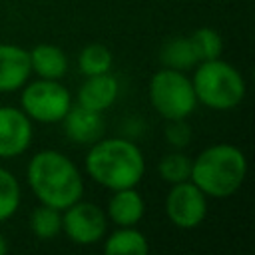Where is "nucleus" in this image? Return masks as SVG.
I'll list each match as a JSON object with an SVG mask.
<instances>
[{"label":"nucleus","mask_w":255,"mask_h":255,"mask_svg":"<svg viewBox=\"0 0 255 255\" xmlns=\"http://www.w3.org/2000/svg\"><path fill=\"white\" fill-rule=\"evenodd\" d=\"M157 171H159V177L171 185L187 181L191 175V157H187L177 149L171 153H165L157 165Z\"/></svg>","instance_id":"nucleus-19"},{"label":"nucleus","mask_w":255,"mask_h":255,"mask_svg":"<svg viewBox=\"0 0 255 255\" xmlns=\"http://www.w3.org/2000/svg\"><path fill=\"white\" fill-rule=\"evenodd\" d=\"M86 173L112 191L135 187L145 171V159L141 149L124 137L98 139L86 153Z\"/></svg>","instance_id":"nucleus-2"},{"label":"nucleus","mask_w":255,"mask_h":255,"mask_svg":"<svg viewBox=\"0 0 255 255\" xmlns=\"http://www.w3.org/2000/svg\"><path fill=\"white\" fill-rule=\"evenodd\" d=\"M189 38H191V44L195 48V54H197L199 62L215 60V58L221 56L223 40H221L217 30H213V28H197Z\"/></svg>","instance_id":"nucleus-21"},{"label":"nucleus","mask_w":255,"mask_h":255,"mask_svg":"<svg viewBox=\"0 0 255 255\" xmlns=\"http://www.w3.org/2000/svg\"><path fill=\"white\" fill-rule=\"evenodd\" d=\"M165 215L179 229H195L207 215V195L191 179L173 183L165 197Z\"/></svg>","instance_id":"nucleus-7"},{"label":"nucleus","mask_w":255,"mask_h":255,"mask_svg":"<svg viewBox=\"0 0 255 255\" xmlns=\"http://www.w3.org/2000/svg\"><path fill=\"white\" fill-rule=\"evenodd\" d=\"M4 253H8V243H6L4 235H0V255H4Z\"/></svg>","instance_id":"nucleus-23"},{"label":"nucleus","mask_w":255,"mask_h":255,"mask_svg":"<svg viewBox=\"0 0 255 255\" xmlns=\"http://www.w3.org/2000/svg\"><path fill=\"white\" fill-rule=\"evenodd\" d=\"M28 185L40 203L52 205L60 211L82 199L84 179L76 163L56 149L38 151L26 169Z\"/></svg>","instance_id":"nucleus-1"},{"label":"nucleus","mask_w":255,"mask_h":255,"mask_svg":"<svg viewBox=\"0 0 255 255\" xmlns=\"http://www.w3.org/2000/svg\"><path fill=\"white\" fill-rule=\"evenodd\" d=\"M159 60L163 62V68H173L179 72L191 70L199 64V58L195 54V48L189 36L169 38L159 50Z\"/></svg>","instance_id":"nucleus-16"},{"label":"nucleus","mask_w":255,"mask_h":255,"mask_svg":"<svg viewBox=\"0 0 255 255\" xmlns=\"http://www.w3.org/2000/svg\"><path fill=\"white\" fill-rule=\"evenodd\" d=\"M64 131L68 139L82 145H92L104 135V118L102 112H92L82 106H70L66 116L62 118Z\"/></svg>","instance_id":"nucleus-11"},{"label":"nucleus","mask_w":255,"mask_h":255,"mask_svg":"<svg viewBox=\"0 0 255 255\" xmlns=\"http://www.w3.org/2000/svg\"><path fill=\"white\" fill-rule=\"evenodd\" d=\"M20 183L4 167H0V223L10 219L20 205Z\"/></svg>","instance_id":"nucleus-20"},{"label":"nucleus","mask_w":255,"mask_h":255,"mask_svg":"<svg viewBox=\"0 0 255 255\" xmlns=\"http://www.w3.org/2000/svg\"><path fill=\"white\" fill-rule=\"evenodd\" d=\"M62 229L72 243L94 245L106 237L108 215L96 203L78 199L76 203L64 209Z\"/></svg>","instance_id":"nucleus-8"},{"label":"nucleus","mask_w":255,"mask_h":255,"mask_svg":"<svg viewBox=\"0 0 255 255\" xmlns=\"http://www.w3.org/2000/svg\"><path fill=\"white\" fill-rule=\"evenodd\" d=\"M24 86L26 88L20 96V106L30 120L42 124L62 122L72 106V96L64 84H60L58 80L40 78L30 84L26 82Z\"/></svg>","instance_id":"nucleus-6"},{"label":"nucleus","mask_w":255,"mask_h":255,"mask_svg":"<svg viewBox=\"0 0 255 255\" xmlns=\"http://www.w3.org/2000/svg\"><path fill=\"white\" fill-rule=\"evenodd\" d=\"M247 175L245 153L231 143H215L205 147L191 161L189 179L207 195L223 199L239 191Z\"/></svg>","instance_id":"nucleus-3"},{"label":"nucleus","mask_w":255,"mask_h":255,"mask_svg":"<svg viewBox=\"0 0 255 255\" xmlns=\"http://www.w3.org/2000/svg\"><path fill=\"white\" fill-rule=\"evenodd\" d=\"M30 229L42 241H50L58 237L62 231V211L52 205L40 203L30 213Z\"/></svg>","instance_id":"nucleus-17"},{"label":"nucleus","mask_w":255,"mask_h":255,"mask_svg":"<svg viewBox=\"0 0 255 255\" xmlns=\"http://www.w3.org/2000/svg\"><path fill=\"white\" fill-rule=\"evenodd\" d=\"M118 94L120 84L110 72L86 76L84 84L78 88V106L88 108L92 112H106L118 100Z\"/></svg>","instance_id":"nucleus-12"},{"label":"nucleus","mask_w":255,"mask_h":255,"mask_svg":"<svg viewBox=\"0 0 255 255\" xmlns=\"http://www.w3.org/2000/svg\"><path fill=\"white\" fill-rule=\"evenodd\" d=\"M30 66L38 78L60 80L68 72V58L64 50L54 44H38L30 52Z\"/></svg>","instance_id":"nucleus-14"},{"label":"nucleus","mask_w":255,"mask_h":255,"mask_svg":"<svg viewBox=\"0 0 255 255\" xmlns=\"http://www.w3.org/2000/svg\"><path fill=\"white\" fill-rule=\"evenodd\" d=\"M143 213H145V201L133 187L116 189L108 201V217L118 227L137 225Z\"/></svg>","instance_id":"nucleus-13"},{"label":"nucleus","mask_w":255,"mask_h":255,"mask_svg":"<svg viewBox=\"0 0 255 255\" xmlns=\"http://www.w3.org/2000/svg\"><path fill=\"white\" fill-rule=\"evenodd\" d=\"M165 139L175 149H183L185 145H189V141H191V128L185 122V118L183 120H167Z\"/></svg>","instance_id":"nucleus-22"},{"label":"nucleus","mask_w":255,"mask_h":255,"mask_svg":"<svg viewBox=\"0 0 255 255\" xmlns=\"http://www.w3.org/2000/svg\"><path fill=\"white\" fill-rule=\"evenodd\" d=\"M149 102L163 120H183L195 112L197 98L191 80L173 68L157 70L149 80Z\"/></svg>","instance_id":"nucleus-5"},{"label":"nucleus","mask_w":255,"mask_h":255,"mask_svg":"<svg viewBox=\"0 0 255 255\" xmlns=\"http://www.w3.org/2000/svg\"><path fill=\"white\" fill-rule=\"evenodd\" d=\"M30 74V52L16 44H0V92H16Z\"/></svg>","instance_id":"nucleus-10"},{"label":"nucleus","mask_w":255,"mask_h":255,"mask_svg":"<svg viewBox=\"0 0 255 255\" xmlns=\"http://www.w3.org/2000/svg\"><path fill=\"white\" fill-rule=\"evenodd\" d=\"M32 120L14 106H0V157L10 159L28 149Z\"/></svg>","instance_id":"nucleus-9"},{"label":"nucleus","mask_w":255,"mask_h":255,"mask_svg":"<svg viewBox=\"0 0 255 255\" xmlns=\"http://www.w3.org/2000/svg\"><path fill=\"white\" fill-rule=\"evenodd\" d=\"M104 253L106 255H147L149 243L147 237L131 227H118L114 233H110L104 239Z\"/></svg>","instance_id":"nucleus-15"},{"label":"nucleus","mask_w":255,"mask_h":255,"mask_svg":"<svg viewBox=\"0 0 255 255\" xmlns=\"http://www.w3.org/2000/svg\"><path fill=\"white\" fill-rule=\"evenodd\" d=\"M114 56L104 44H88L78 56V68L84 76H98L112 70Z\"/></svg>","instance_id":"nucleus-18"},{"label":"nucleus","mask_w":255,"mask_h":255,"mask_svg":"<svg viewBox=\"0 0 255 255\" xmlns=\"http://www.w3.org/2000/svg\"><path fill=\"white\" fill-rule=\"evenodd\" d=\"M191 86L197 102L211 110H231L245 98V80L241 72L221 58L199 62Z\"/></svg>","instance_id":"nucleus-4"}]
</instances>
